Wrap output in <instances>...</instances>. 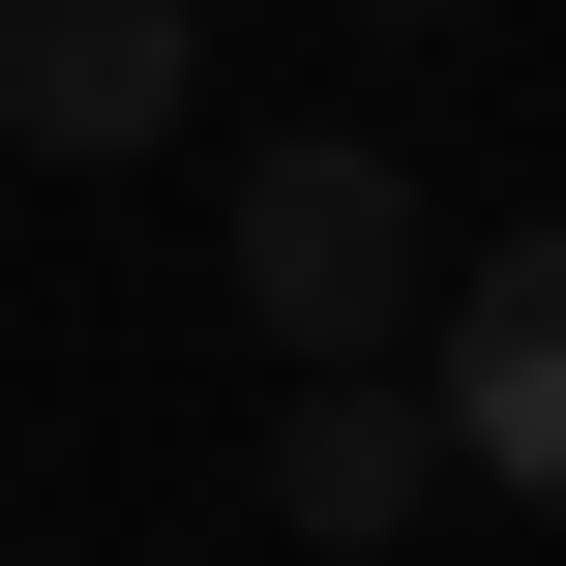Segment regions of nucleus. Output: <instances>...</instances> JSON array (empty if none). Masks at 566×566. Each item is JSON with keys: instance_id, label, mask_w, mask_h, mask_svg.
I'll return each instance as SVG.
<instances>
[{"instance_id": "nucleus-5", "label": "nucleus", "mask_w": 566, "mask_h": 566, "mask_svg": "<svg viewBox=\"0 0 566 566\" xmlns=\"http://www.w3.org/2000/svg\"><path fill=\"white\" fill-rule=\"evenodd\" d=\"M388 30H478V0H388Z\"/></svg>"}, {"instance_id": "nucleus-1", "label": "nucleus", "mask_w": 566, "mask_h": 566, "mask_svg": "<svg viewBox=\"0 0 566 566\" xmlns=\"http://www.w3.org/2000/svg\"><path fill=\"white\" fill-rule=\"evenodd\" d=\"M239 298H269V358H298V388H358V358L448 298V239H418V179H388V149H239Z\"/></svg>"}, {"instance_id": "nucleus-3", "label": "nucleus", "mask_w": 566, "mask_h": 566, "mask_svg": "<svg viewBox=\"0 0 566 566\" xmlns=\"http://www.w3.org/2000/svg\"><path fill=\"white\" fill-rule=\"evenodd\" d=\"M179 119H209V0H0V149L149 179Z\"/></svg>"}, {"instance_id": "nucleus-4", "label": "nucleus", "mask_w": 566, "mask_h": 566, "mask_svg": "<svg viewBox=\"0 0 566 566\" xmlns=\"http://www.w3.org/2000/svg\"><path fill=\"white\" fill-rule=\"evenodd\" d=\"M418 478H448V418L358 358V388H298L269 418V537H418Z\"/></svg>"}, {"instance_id": "nucleus-2", "label": "nucleus", "mask_w": 566, "mask_h": 566, "mask_svg": "<svg viewBox=\"0 0 566 566\" xmlns=\"http://www.w3.org/2000/svg\"><path fill=\"white\" fill-rule=\"evenodd\" d=\"M418 418H448V478L566 507V209H507V239L418 298Z\"/></svg>"}]
</instances>
